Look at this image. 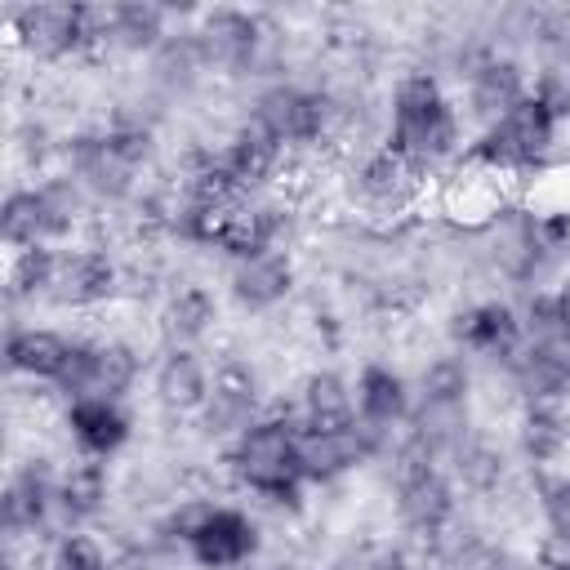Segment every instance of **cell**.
Wrapping results in <instances>:
<instances>
[{"label": "cell", "mask_w": 570, "mask_h": 570, "mask_svg": "<svg viewBox=\"0 0 570 570\" xmlns=\"http://www.w3.org/2000/svg\"><path fill=\"white\" fill-rule=\"evenodd\" d=\"M214 321H218V303H214V294H209L205 285H183V289H174V298H169V307H165V330H169L174 338H200Z\"/></svg>", "instance_id": "cell-22"}, {"label": "cell", "mask_w": 570, "mask_h": 570, "mask_svg": "<svg viewBox=\"0 0 570 570\" xmlns=\"http://www.w3.org/2000/svg\"><path fill=\"white\" fill-rule=\"evenodd\" d=\"M534 557H539L543 570H570V534H566V530H548V534L539 539Z\"/></svg>", "instance_id": "cell-32"}, {"label": "cell", "mask_w": 570, "mask_h": 570, "mask_svg": "<svg viewBox=\"0 0 570 570\" xmlns=\"http://www.w3.org/2000/svg\"><path fill=\"white\" fill-rule=\"evenodd\" d=\"M419 383H423V405H463L472 374L459 356H436V361L423 365Z\"/></svg>", "instance_id": "cell-27"}, {"label": "cell", "mask_w": 570, "mask_h": 570, "mask_svg": "<svg viewBox=\"0 0 570 570\" xmlns=\"http://www.w3.org/2000/svg\"><path fill=\"white\" fill-rule=\"evenodd\" d=\"M156 396H160L169 410H178V414L200 410V405L209 401V374H205V365L196 361V352H187V347L165 352V361H160V370H156Z\"/></svg>", "instance_id": "cell-11"}, {"label": "cell", "mask_w": 570, "mask_h": 570, "mask_svg": "<svg viewBox=\"0 0 570 570\" xmlns=\"http://www.w3.org/2000/svg\"><path fill=\"white\" fill-rule=\"evenodd\" d=\"M356 405H361V419L365 423H379V428L405 419L410 396H405L401 374H392L387 365H365L361 370V383H356Z\"/></svg>", "instance_id": "cell-17"}, {"label": "cell", "mask_w": 570, "mask_h": 570, "mask_svg": "<svg viewBox=\"0 0 570 570\" xmlns=\"http://www.w3.org/2000/svg\"><path fill=\"white\" fill-rule=\"evenodd\" d=\"M298 432L303 423L294 419H258L240 432L236 450L223 459L232 468V476L240 485H249L254 494H267L276 503L298 499L303 485V463H298Z\"/></svg>", "instance_id": "cell-1"}, {"label": "cell", "mask_w": 570, "mask_h": 570, "mask_svg": "<svg viewBox=\"0 0 570 570\" xmlns=\"http://www.w3.org/2000/svg\"><path fill=\"white\" fill-rule=\"evenodd\" d=\"M396 508H401V521L405 525H450L454 517V490L441 481V472L396 490Z\"/></svg>", "instance_id": "cell-20"}, {"label": "cell", "mask_w": 570, "mask_h": 570, "mask_svg": "<svg viewBox=\"0 0 570 570\" xmlns=\"http://www.w3.org/2000/svg\"><path fill=\"white\" fill-rule=\"evenodd\" d=\"M209 396H214L209 419L218 414V419L240 423V419L258 405V374H254V365L240 361V356H223L218 370H214V387H209Z\"/></svg>", "instance_id": "cell-16"}, {"label": "cell", "mask_w": 570, "mask_h": 570, "mask_svg": "<svg viewBox=\"0 0 570 570\" xmlns=\"http://www.w3.org/2000/svg\"><path fill=\"white\" fill-rule=\"evenodd\" d=\"M267 570H303V566H298V561H272Z\"/></svg>", "instance_id": "cell-37"}, {"label": "cell", "mask_w": 570, "mask_h": 570, "mask_svg": "<svg viewBox=\"0 0 570 570\" xmlns=\"http://www.w3.org/2000/svg\"><path fill=\"white\" fill-rule=\"evenodd\" d=\"M191 557L205 566V570H232V566H245L258 548V530L245 512L236 508H214L209 521L196 530V539L187 543Z\"/></svg>", "instance_id": "cell-4"}, {"label": "cell", "mask_w": 570, "mask_h": 570, "mask_svg": "<svg viewBox=\"0 0 570 570\" xmlns=\"http://www.w3.org/2000/svg\"><path fill=\"white\" fill-rule=\"evenodd\" d=\"M557 401L561 396H539V401H530V410L521 419V445H525V454L534 463L557 459L566 450V441H570V419L557 410Z\"/></svg>", "instance_id": "cell-18"}, {"label": "cell", "mask_w": 570, "mask_h": 570, "mask_svg": "<svg viewBox=\"0 0 570 570\" xmlns=\"http://www.w3.org/2000/svg\"><path fill=\"white\" fill-rule=\"evenodd\" d=\"M356 423L352 414V392L334 370H316L303 379V428L312 432H338Z\"/></svg>", "instance_id": "cell-12"}, {"label": "cell", "mask_w": 570, "mask_h": 570, "mask_svg": "<svg viewBox=\"0 0 570 570\" xmlns=\"http://www.w3.org/2000/svg\"><path fill=\"white\" fill-rule=\"evenodd\" d=\"M71 347L76 343H67L53 330H13L9 334V365L18 374H31V379H62Z\"/></svg>", "instance_id": "cell-14"}, {"label": "cell", "mask_w": 570, "mask_h": 570, "mask_svg": "<svg viewBox=\"0 0 570 570\" xmlns=\"http://www.w3.org/2000/svg\"><path fill=\"white\" fill-rule=\"evenodd\" d=\"M534 98L548 107V116L552 120H566L570 116V71H543L539 76V85H534Z\"/></svg>", "instance_id": "cell-30"}, {"label": "cell", "mask_w": 570, "mask_h": 570, "mask_svg": "<svg viewBox=\"0 0 570 570\" xmlns=\"http://www.w3.org/2000/svg\"><path fill=\"white\" fill-rule=\"evenodd\" d=\"M138 379V352L129 343H98L94 347V392L89 396H125Z\"/></svg>", "instance_id": "cell-24"}, {"label": "cell", "mask_w": 570, "mask_h": 570, "mask_svg": "<svg viewBox=\"0 0 570 570\" xmlns=\"http://www.w3.org/2000/svg\"><path fill=\"white\" fill-rule=\"evenodd\" d=\"M196 40H200L205 62L240 67V62H249V53L258 45V22L249 13H240V9H214V13H205Z\"/></svg>", "instance_id": "cell-9"}, {"label": "cell", "mask_w": 570, "mask_h": 570, "mask_svg": "<svg viewBox=\"0 0 570 570\" xmlns=\"http://www.w3.org/2000/svg\"><path fill=\"white\" fill-rule=\"evenodd\" d=\"M0 227H4V240L18 245V249H31V245H45L53 236L49 227V205H45V191H9L4 200V214H0Z\"/></svg>", "instance_id": "cell-19"}, {"label": "cell", "mask_w": 570, "mask_h": 570, "mask_svg": "<svg viewBox=\"0 0 570 570\" xmlns=\"http://www.w3.org/2000/svg\"><path fill=\"white\" fill-rule=\"evenodd\" d=\"M107 552L98 548V539L89 534H62L53 548V566L49 570H107Z\"/></svg>", "instance_id": "cell-29"}, {"label": "cell", "mask_w": 570, "mask_h": 570, "mask_svg": "<svg viewBox=\"0 0 570 570\" xmlns=\"http://www.w3.org/2000/svg\"><path fill=\"white\" fill-rule=\"evenodd\" d=\"M58 276V254L45 249V245H31V249H18L13 267H9V294L13 298H31L40 289H49Z\"/></svg>", "instance_id": "cell-28"}, {"label": "cell", "mask_w": 570, "mask_h": 570, "mask_svg": "<svg viewBox=\"0 0 570 570\" xmlns=\"http://www.w3.org/2000/svg\"><path fill=\"white\" fill-rule=\"evenodd\" d=\"M232 289L245 307H276L294 289V258L285 249H267L258 258H245L232 276Z\"/></svg>", "instance_id": "cell-10"}, {"label": "cell", "mask_w": 570, "mask_h": 570, "mask_svg": "<svg viewBox=\"0 0 570 570\" xmlns=\"http://www.w3.org/2000/svg\"><path fill=\"white\" fill-rule=\"evenodd\" d=\"M67 428L89 459H107L129 436V419L111 396H76L67 410Z\"/></svg>", "instance_id": "cell-6"}, {"label": "cell", "mask_w": 570, "mask_h": 570, "mask_svg": "<svg viewBox=\"0 0 570 570\" xmlns=\"http://www.w3.org/2000/svg\"><path fill=\"white\" fill-rule=\"evenodd\" d=\"M334 570H370V548H361V552H347L343 561H334Z\"/></svg>", "instance_id": "cell-36"}, {"label": "cell", "mask_w": 570, "mask_h": 570, "mask_svg": "<svg viewBox=\"0 0 570 570\" xmlns=\"http://www.w3.org/2000/svg\"><path fill=\"white\" fill-rule=\"evenodd\" d=\"M218 503H209V499H183L178 508H174V517H169V534L174 539H183V543H191L196 539V530L209 521V512H214Z\"/></svg>", "instance_id": "cell-31"}, {"label": "cell", "mask_w": 570, "mask_h": 570, "mask_svg": "<svg viewBox=\"0 0 570 570\" xmlns=\"http://www.w3.org/2000/svg\"><path fill=\"white\" fill-rule=\"evenodd\" d=\"M419 174H423V165H414L405 151H396V147L387 142V147H379V151L361 165V187H365V196L379 200V205H401V200H410V191L419 187Z\"/></svg>", "instance_id": "cell-13"}, {"label": "cell", "mask_w": 570, "mask_h": 570, "mask_svg": "<svg viewBox=\"0 0 570 570\" xmlns=\"http://www.w3.org/2000/svg\"><path fill=\"white\" fill-rule=\"evenodd\" d=\"M18 36L40 58H67L85 49V9L80 4H27L18 9Z\"/></svg>", "instance_id": "cell-3"}, {"label": "cell", "mask_w": 570, "mask_h": 570, "mask_svg": "<svg viewBox=\"0 0 570 570\" xmlns=\"http://www.w3.org/2000/svg\"><path fill=\"white\" fill-rule=\"evenodd\" d=\"M454 476H459L468 490L490 494V490H499V481H503V454H499L494 445H485V441H459V445H454Z\"/></svg>", "instance_id": "cell-26"}, {"label": "cell", "mask_w": 570, "mask_h": 570, "mask_svg": "<svg viewBox=\"0 0 570 570\" xmlns=\"http://www.w3.org/2000/svg\"><path fill=\"white\" fill-rule=\"evenodd\" d=\"M552 303H557V325L570 334V281H566L557 294H552Z\"/></svg>", "instance_id": "cell-35"}, {"label": "cell", "mask_w": 570, "mask_h": 570, "mask_svg": "<svg viewBox=\"0 0 570 570\" xmlns=\"http://www.w3.org/2000/svg\"><path fill=\"white\" fill-rule=\"evenodd\" d=\"M45 503H49V485L36 468L18 472L9 485H4V499H0V517H4V530H36L45 521Z\"/></svg>", "instance_id": "cell-21"}, {"label": "cell", "mask_w": 570, "mask_h": 570, "mask_svg": "<svg viewBox=\"0 0 570 570\" xmlns=\"http://www.w3.org/2000/svg\"><path fill=\"white\" fill-rule=\"evenodd\" d=\"M116 285H120V272H116V263H111L107 254H98V249H80V254L58 258V276H53L58 303L89 307V303L111 298Z\"/></svg>", "instance_id": "cell-7"}, {"label": "cell", "mask_w": 570, "mask_h": 570, "mask_svg": "<svg viewBox=\"0 0 570 570\" xmlns=\"http://www.w3.org/2000/svg\"><path fill=\"white\" fill-rule=\"evenodd\" d=\"M58 503L67 517H94L107 503V468L85 459L58 481Z\"/></svg>", "instance_id": "cell-23"}, {"label": "cell", "mask_w": 570, "mask_h": 570, "mask_svg": "<svg viewBox=\"0 0 570 570\" xmlns=\"http://www.w3.org/2000/svg\"><path fill=\"white\" fill-rule=\"evenodd\" d=\"M107 570H142V566H138V561H111Z\"/></svg>", "instance_id": "cell-38"}, {"label": "cell", "mask_w": 570, "mask_h": 570, "mask_svg": "<svg viewBox=\"0 0 570 570\" xmlns=\"http://www.w3.org/2000/svg\"><path fill=\"white\" fill-rule=\"evenodd\" d=\"M543 512H548L552 530H566L570 534V481H552L543 490Z\"/></svg>", "instance_id": "cell-33"}, {"label": "cell", "mask_w": 570, "mask_h": 570, "mask_svg": "<svg viewBox=\"0 0 570 570\" xmlns=\"http://www.w3.org/2000/svg\"><path fill=\"white\" fill-rule=\"evenodd\" d=\"M454 338L468 343L472 352L512 361L521 352V321L508 303H476V307L454 316Z\"/></svg>", "instance_id": "cell-5"}, {"label": "cell", "mask_w": 570, "mask_h": 570, "mask_svg": "<svg viewBox=\"0 0 570 570\" xmlns=\"http://www.w3.org/2000/svg\"><path fill=\"white\" fill-rule=\"evenodd\" d=\"M521 98H525V80H521V67L517 62L490 58V62H481L472 71V107H476V116H485V120L499 125Z\"/></svg>", "instance_id": "cell-15"}, {"label": "cell", "mask_w": 570, "mask_h": 570, "mask_svg": "<svg viewBox=\"0 0 570 570\" xmlns=\"http://www.w3.org/2000/svg\"><path fill=\"white\" fill-rule=\"evenodd\" d=\"M281 142H316L330 125V98L325 94H312V89H267L258 98V111H254Z\"/></svg>", "instance_id": "cell-2"}, {"label": "cell", "mask_w": 570, "mask_h": 570, "mask_svg": "<svg viewBox=\"0 0 570 570\" xmlns=\"http://www.w3.org/2000/svg\"><path fill=\"white\" fill-rule=\"evenodd\" d=\"M116 40L125 49H160L165 45V9L147 0L116 4Z\"/></svg>", "instance_id": "cell-25"}, {"label": "cell", "mask_w": 570, "mask_h": 570, "mask_svg": "<svg viewBox=\"0 0 570 570\" xmlns=\"http://www.w3.org/2000/svg\"><path fill=\"white\" fill-rule=\"evenodd\" d=\"M370 570H410L405 548H370Z\"/></svg>", "instance_id": "cell-34"}, {"label": "cell", "mask_w": 570, "mask_h": 570, "mask_svg": "<svg viewBox=\"0 0 570 570\" xmlns=\"http://www.w3.org/2000/svg\"><path fill=\"white\" fill-rule=\"evenodd\" d=\"M281 138L258 120V116H249L240 129H236V138L227 142V156H223V165L232 169V178L249 191V187H258V183H267L276 169H281Z\"/></svg>", "instance_id": "cell-8"}]
</instances>
